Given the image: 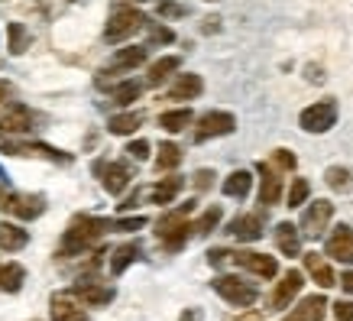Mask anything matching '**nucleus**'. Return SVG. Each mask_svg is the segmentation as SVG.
<instances>
[{
	"label": "nucleus",
	"instance_id": "4be33fe9",
	"mask_svg": "<svg viewBox=\"0 0 353 321\" xmlns=\"http://www.w3.org/2000/svg\"><path fill=\"white\" fill-rule=\"evenodd\" d=\"M204 91L201 75H179V81L169 88V101H194Z\"/></svg>",
	"mask_w": 353,
	"mask_h": 321
},
{
	"label": "nucleus",
	"instance_id": "39448f33",
	"mask_svg": "<svg viewBox=\"0 0 353 321\" xmlns=\"http://www.w3.org/2000/svg\"><path fill=\"white\" fill-rule=\"evenodd\" d=\"M211 286H214L217 295L224 302H230L234 309H250V305L259 299L256 286H253V282H243L240 276H217Z\"/></svg>",
	"mask_w": 353,
	"mask_h": 321
},
{
	"label": "nucleus",
	"instance_id": "412c9836",
	"mask_svg": "<svg viewBox=\"0 0 353 321\" xmlns=\"http://www.w3.org/2000/svg\"><path fill=\"white\" fill-rule=\"evenodd\" d=\"M305 269H308L311 279H314L321 289H331V286H337V276H334V269L327 266V260H324L321 253H305Z\"/></svg>",
	"mask_w": 353,
	"mask_h": 321
},
{
	"label": "nucleus",
	"instance_id": "a18cd8bd",
	"mask_svg": "<svg viewBox=\"0 0 353 321\" xmlns=\"http://www.w3.org/2000/svg\"><path fill=\"white\" fill-rule=\"evenodd\" d=\"M185 7L182 3H159V17H165V20H172V17H185Z\"/></svg>",
	"mask_w": 353,
	"mask_h": 321
},
{
	"label": "nucleus",
	"instance_id": "de8ad7c7",
	"mask_svg": "<svg viewBox=\"0 0 353 321\" xmlns=\"http://www.w3.org/2000/svg\"><path fill=\"white\" fill-rule=\"evenodd\" d=\"M201 318H204L201 309H185V311H182V318H179V321H201Z\"/></svg>",
	"mask_w": 353,
	"mask_h": 321
},
{
	"label": "nucleus",
	"instance_id": "3c124183",
	"mask_svg": "<svg viewBox=\"0 0 353 321\" xmlns=\"http://www.w3.org/2000/svg\"><path fill=\"white\" fill-rule=\"evenodd\" d=\"M7 97H10V85H7V81H0V101H7Z\"/></svg>",
	"mask_w": 353,
	"mask_h": 321
},
{
	"label": "nucleus",
	"instance_id": "09e8293b",
	"mask_svg": "<svg viewBox=\"0 0 353 321\" xmlns=\"http://www.w3.org/2000/svg\"><path fill=\"white\" fill-rule=\"evenodd\" d=\"M341 286H343V292H350L353 295V269H347V273L341 276Z\"/></svg>",
	"mask_w": 353,
	"mask_h": 321
},
{
	"label": "nucleus",
	"instance_id": "aec40b11",
	"mask_svg": "<svg viewBox=\"0 0 353 321\" xmlns=\"http://www.w3.org/2000/svg\"><path fill=\"white\" fill-rule=\"evenodd\" d=\"M272 237H276V246L285 253V257H299V253H301V234H299V227H295V224L282 221V224H276Z\"/></svg>",
	"mask_w": 353,
	"mask_h": 321
},
{
	"label": "nucleus",
	"instance_id": "cd10ccee",
	"mask_svg": "<svg viewBox=\"0 0 353 321\" xmlns=\"http://www.w3.org/2000/svg\"><path fill=\"white\" fill-rule=\"evenodd\" d=\"M30 244V234L17 224H0V250H7V253H17L23 246Z\"/></svg>",
	"mask_w": 353,
	"mask_h": 321
},
{
	"label": "nucleus",
	"instance_id": "a19ab883",
	"mask_svg": "<svg viewBox=\"0 0 353 321\" xmlns=\"http://www.w3.org/2000/svg\"><path fill=\"white\" fill-rule=\"evenodd\" d=\"M175 39V32L169 30V26H150V43H172Z\"/></svg>",
	"mask_w": 353,
	"mask_h": 321
},
{
	"label": "nucleus",
	"instance_id": "7ed1b4c3",
	"mask_svg": "<svg viewBox=\"0 0 353 321\" xmlns=\"http://www.w3.org/2000/svg\"><path fill=\"white\" fill-rule=\"evenodd\" d=\"M146 17L139 10H133V7H120V10L110 13L108 26H104V43H123V39H130L133 32H139L143 26H146Z\"/></svg>",
	"mask_w": 353,
	"mask_h": 321
},
{
	"label": "nucleus",
	"instance_id": "1a4fd4ad",
	"mask_svg": "<svg viewBox=\"0 0 353 321\" xmlns=\"http://www.w3.org/2000/svg\"><path fill=\"white\" fill-rule=\"evenodd\" d=\"M234 263L246 273H253L259 279H276L279 276V260L269 257V253H256V250H240L234 253Z\"/></svg>",
	"mask_w": 353,
	"mask_h": 321
},
{
	"label": "nucleus",
	"instance_id": "37998d69",
	"mask_svg": "<svg viewBox=\"0 0 353 321\" xmlns=\"http://www.w3.org/2000/svg\"><path fill=\"white\" fill-rule=\"evenodd\" d=\"M334 318L337 321H353V302L341 299L337 305H334Z\"/></svg>",
	"mask_w": 353,
	"mask_h": 321
},
{
	"label": "nucleus",
	"instance_id": "b1692460",
	"mask_svg": "<svg viewBox=\"0 0 353 321\" xmlns=\"http://www.w3.org/2000/svg\"><path fill=\"white\" fill-rule=\"evenodd\" d=\"M182 185H185V179H179V175L159 179V182L152 185V192H150L152 204H172V202H175V195L182 192Z\"/></svg>",
	"mask_w": 353,
	"mask_h": 321
},
{
	"label": "nucleus",
	"instance_id": "c756f323",
	"mask_svg": "<svg viewBox=\"0 0 353 321\" xmlns=\"http://www.w3.org/2000/svg\"><path fill=\"white\" fill-rule=\"evenodd\" d=\"M139 260V244H123L114 250V257H110V273L114 276H120L123 269L130 266V263H137Z\"/></svg>",
	"mask_w": 353,
	"mask_h": 321
},
{
	"label": "nucleus",
	"instance_id": "f3484780",
	"mask_svg": "<svg viewBox=\"0 0 353 321\" xmlns=\"http://www.w3.org/2000/svg\"><path fill=\"white\" fill-rule=\"evenodd\" d=\"M72 295L81 305H88V309H104L108 302H114V289L101 286V282H78L75 289H72Z\"/></svg>",
	"mask_w": 353,
	"mask_h": 321
},
{
	"label": "nucleus",
	"instance_id": "4468645a",
	"mask_svg": "<svg viewBox=\"0 0 353 321\" xmlns=\"http://www.w3.org/2000/svg\"><path fill=\"white\" fill-rule=\"evenodd\" d=\"M227 234L240 240V244H253L263 237V214H240L227 224Z\"/></svg>",
	"mask_w": 353,
	"mask_h": 321
},
{
	"label": "nucleus",
	"instance_id": "f8f14e48",
	"mask_svg": "<svg viewBox=\"0 0 353 321\" xmlns=\"http://www.w3.org/2000/svg\"><path fill=\"white\" fill-rule=\"evenodd\" d=\"M94 172L101 175V185H104L110 195H120L130 185V179H133L127 162H97Z\"/></svg>",
	"mask_w": 353,
	"mask_h": 321
},
{
	"label": "nucleus",
	"instance_id": "473e14b6",
	"mask_svg": "<svg viewBox=\"0 0 353 321\" xmlns=\"http://www.w3.org/2000/svg\"><path fill=\"white\" fill-rule=\"evenodd\" d=\"M182 162V150L175 143H162L159 146V156H156V172H169Z\"/></svg>",
	"mask_w": 353,
	"mask_h": 321
},
{
	"label": "nucleus",
	"instance_id": "6e6552de",
	"mask_svg": "<svg viewBox=\"0 0 353 321\" xmlns=\"http://www.w3.org/2000/svg\"><path fill=\"white\" fill-rule=\"evenodd\" d=\"M331 217H334V204L327 202V198L311 202L308 208H305V214H301V234L321 237L324 231H327V224H331Z\"/></svg>",
	"mask_w": 353,
	"mask_h": 321
},
{
	"label": "nucleus",
	"instance_id": "4c0bfd02",
	"mask_svg": "<svg viewBox=\"0 0 353 321\" xmlns=\"http://www.w3.org/2000/svg\"><path fill=\"white\" fill-rule=\"evenodd\" d=\"M272 166H276L279 172H292L299 166V159H295V153H289V150H276L272 153Z\"/></svg>",
	"mask_w": 353,
	"mask_h": 321
},
{
	"label": "nucleus",
	"instance_id": "49530a36",
	"mask_svg": "<svg viewBox=\"0 0 353 321\" xmlns=\"http://www.w3.org/2000/svg\"><path fill=\"white\" fill-rule=\"evenodd\" d=\"M217 30H221V17H208L204 26H201V32H217Z\"/></svg>",
	"mask_w": 353,
	"mask_h": 321
},
{
	"label": "nucleus",
	"instance_id": "ea45409f",
	"mask_svg": "<svg viewBox=\"0 0 353 321\" xmlns=\"http://www.w3.org/2000/svg\"><path fill=\"white\" fill-rule=\"evenodd\" d=\"M139 227H146V217L143 214H137V217H120V221H114V231H139Z\"/></svg>",
	"mask_w": 353,
	"mask_h": 321
},
{
	"label": "nucleus",
	"instance_id": "f03ea898",
	"mask_svg": "<svg viewBox=\"0 0 353 321\" xmlns=\"http://www.w3.org/2000/svg\"><path fill=\"white\" fill-rule=\"evenodd\" d=\"M192 211H194V202H185L182 208L162 214L159 221H156V237L162 240L165 250H179V246L188 240V234L194 231V224H188V214Z\"/></svg>",
	"mask_w": 353,
	"mask_h": 321
},
{
	"label": "nucleus",
	"instance_id": "6ab92c4d",
	"mask_svg": "<svg viewBox=\"0 0 353 321\" xmlns=\"http://www.w3.org/2000/svg\"><path fill=\"white\" fill-rule=\"evenodd\" d=\"M49 318L52 321H88V315L81 311L75 295H52V302H49Z\"/></svg>",
	"mask_w": 353,
	"mask_h": 321
},
{
	"label": "nucleus",
	"instance_id": "72a5a7b5",
	"mask_svg": "<svg viewBox=\"0 0 353 321\" xmlns=\"http://www.w3.org/2000/svg\"><path fill=\"white\" fill-rule=\"evenodd\" d=\"M221 217H224V211H221V204H211L208 211L194 221V234H201V237H208L211 231H214L217 224H221Z\"/></svg>",
	"mask_w": 353,
	"mask_h": 321
},
{
	"label": "nucleus",
	"instance_id": "f257e3e1",
	"mask_svg": "<svg viewBox=\"0 0 353 321\" xmlns=\"http://www.w3.org/2000/svg\"><path fill=\"white\" fill-rule=\"evenodd\" d=\"M108 231H114V221H108V217H91V214H81V217H75L72 224H68V231H65L62 237V257H75V253H85L91 244H97L101 237L108 234Z\"/></svg>",
	"mask_w": 353,
	"mask_h": 321
},
{
	"label": "nucleus",
	"instance_id": "a878e982",
	"mask_svg": "<svg viewBox=\"0 0 353 321\" xmlns=\"http://www.w3.org/2000/svg\"><path fill=\"white\" fill-rule=\"evenodd\" d=\"M159 127L165 130V133H182L185 127H192V110H188V107L162 110V114H159Z\"/></svg>",
	"mask_w": 353,
	"mask_h": 321
},
{
	"label": "nucleus",
	"instance_id": "79ce46f5",
	"mask_svg": "<svg viewBox=\"0 0 353 321\" xmlns=\"http://www.w3.org/2000/svg\"><path fill=\"white\" fill-rule=\"evenodd\" d=\"M211 185H214V172H211V169H198V172H194V188H198V192L211 188Z\"/></svg>",
	"mask_w": 353,
	"mask_h": 321
},
{
	"label": "nucleus",
	"instance_id": "e433bc0d",
	"mask_svg": "<svg viewBox=\"0 0 353 321\" xmlns=\"http://www.w3.org/2000/svg\"><path fill=\"white\" fill-rule=\"evenodd\" d=\"M308 195H311L308 179H292V185H289V208H301V204L308 202Z\"/></svg>",
	"mask_w": 353,
	"mask_h": 321
},
{
	"label": "nucleus",
	"instance_id": "c03bdc74",
	"mask_svg": "<svg viewBox=\"0 0 353 321\" xmlns=\"http://www.w3.org/2000/svg\"><path fill=\"white\" fill-rule=\"evenodd\" d=\"M227 260H234L230 250H221V246H217V250H208V263H211V266H224Z\"/></svg>",
	"mask_w": 353,
	"mask_h": 321
},
{
	"label": "nucleus",
	"instance_id": "dca6fc26",
	"mask_svg": "<svg viewBox=\"0 0 353 321\" xmlns=\"http://www.w3.org/2000/svg\"><path fill=\"white\" fill-rule=\"evenodd\" d=\"M259 175H263V182H259V204H279L282 198V179H279V169L272 162H259Z\"/></svg>",
	"mask_w": 353,
	"mask_h": 321
},
{
	"label": "nucleus",
	"instance_id": "2eb2a0df",
	"mask_svg": "<svg viewBox=\"0 0 353 321\" xmlns=\"http://www.w3.org/2000/svg\"><path fill=\"white\" fill-rule=\"evenodd\" d=\"M324 253L331 260H341V263H353V231L347 224L334 227V234L327 237L324 244Z\"/></svg>",
	"mask_w": 353,
	"mask_h": 321
},
{
	"label": "nucleus",
	"instance_id": "c85d7f7f",
	"mask_svg": "<svg viewBox=\"0 0 353 321\" xmlns=\"http://www.w3.org/2000/svg\"><path fill=\"white\" fill-rule=\"evenodd\" d=\"M179 65H182V59H179V55H162L159 62L150 65V75H146V81H150V85H162V81H165V78L179 68Z\"/></svg>",
	"mask_w": 353,
	"mask_h": 321
},
{
	"label": "nucleus",
	"instance_id": "20e7f679",
	"mask_svg": "<svg viewBox=\"0 0 353 321\" xmlns=\"http://www.w3.org/2000/svg\"><path fill=\"white\" fill-rule=\"evenodd\" d=\"M337 124V101L334 97H324V101H314L299 114V127L305 133H327V130Z\"/></svg>",
	"mask_w": 353,
	"mask_h": 321
},
{
	"label": "nucleus",
	"instance_id": "423d86ee",
	"mask_svg": "<svg viewBox=\"0 0 353 321\" xmlns=\"http://www.w3.org/2000/svg\"><path fill=\"white\" fill-rule=\"evenodd\" d=\"M0 211L17 214L23 221H36L46 211V198L43 195H23V192H10V188H0Z\"/></svg>",
	"mask_w": 353,
	"mask_h": 321
},
{
	"label": "nucleus",
	"instance_id": "ddd939ff",
	"mask_svg": "<svg viewBox=\"0 0 353 321\" xmlns=\"http://www.w3.org/2000/svg\"><path fill=\"white\" fill-rule=\"evenodd\" d=\"M32 130V114L30 107L10 104L0 114V137H13V133H30Z\"/></svg>",
	"mask_w": 353,
	"mask_h": 321
},
{
	"label": "nucleus",
	"instance_id": "393cba45",
	"mask_svg": "<svg viewBox=\"0 0 353 321\" xmlns=\"http://www.w3.org/2000/svg\"><path fill=\"white\" fill-rule=\"evenodd\" d=\"M139 124H143V114L139 110H127V114H114L108 120V130L114 137H130V133H137Z\"/></svg>",
	"mask_w": 353,
	"mask_h": 321
},
{
	"label": "nucleus",
	"instance_id": "9b49d317",
	"mask_svg": "<svg viewBox=\"0 0 353 321\" xmlns=\"http://www.w3.org/2000/svg\"><path fill=\"white\" fill-rule=\"evenodd\" d=\"M0 150L10 153V156H43V159L62 162V166H68V162H72V156H68V153L52 150V146H46V143H10V139H0Z\"/></svg>",
	"mask_w": 353,
	"mask_h": 321
},
{
	"label": "nucleus",
	"instance_id": "a211bd4d",
	"mask_svg": "<svg viewBox=\"0 0 353 321\" xmlns=\"http://www.w3.org/2000/svg\"><path fill=\"white\" fill-rule=\"evenodd\" d=\"M324 311H327V299H324V295H308V299H301L282 321H321Z\"/></svg>",
	"mask_w": 353,
	"mask_h": 321
},
{
	"label": "nucleus",
	"instance_id": "c9c22d12",
	"mask_svg": "<svg viewBox=\"0 0 353 321\" xmlns=\"http://www.w3.org/2000/svg\"><path fill=\"white\" fill-rule=\"evenodd\" d=\"M324 182L331 185L334 192H347V188H350V169H343V166H331V169L324 172Z\"/></svg>",
	"mask_w": 353,
	"mask_h": 321
},
{
	"label": "nucleus",
	"instance_id": "0eeeda50",
	"mask_svg": "<svg viewBox=\"0 0 353 321\" xmlns=\"http://www.w3.org/2000/svg\"><path fill=\"white\" fill-rule=\"evenodd\" d=\"M236 130V117L230 110H208L201 120H198V127H194V143H208V139L214 137H227V133H234Z\"/></svg>",
	"mask_w": 353,
	"mask_h": 321
},
{
	"label": "nucleus",
	"instance_id": "f704fd0d",
	"mask_svg": "<svg viewBox=\"0 0 353 321\" xmlns=\"http://www.w3.org/2000/svg\"><path fill=\"white\" fill-rule=\"evenodd\" d=\"M139 95H143V85H139V81H123V85L114 88V95L110 97H114V104L127 107V104H133Z\"/></svg>",
	"mask_w": 353,
	"mask_h": 321
},
{
	"label": "nucleus",
	"instance_id": "603ef678",
	"mask_svg": "<svg viewBox=\"0 0 353 321\" xmlns=\"http://www.w3.org/2000/svg\"><path fill=\"white\" fill-rule=\"evenodd\" d=\"M133 3H150V0H133Z\"/></svg>",
	"mask_w": 353,
	"mask_h": 321
},
{
	"label": "nucleus",
	"instance_id": "9d476101",
	"mask_svg": "<svg viewBox=\"0 0 353 321\" xmlns=\"http://www.w3.org/2000/svg\"><path fill=\"white\" fill-rule=\"evenodd\" d=\"M301 286H305V276H301L299 269H289V273H285V276L276 282L272 295H269V309H272V311L289 309L292 302H295V295L301 292Z\"/></svg>",
	"mask_w": 353,
	"mask_h": 321
},
{
	"label": "nucleus",
	"instance_id": "8fccbe9b",
	"mask_svg": "<svg viewBox=\"0 0 353 321\" xmlns=\"http://www.w3.org/2000/svg\"><path fill=\"white\" fill-rule=\"evenodd\" d=\"M227 321H263L259 311H243V315H236V318H227Z\"/></svg>",
	"mask_w": 353,
	"mask_h": 321
},
{
	"label": "nucleus",
	"instance_id": "2f4dec72",
	"mask_svg": "<svg viewBox=\"0 0 353 321\" xmlns=\"http://www.w3.org/2000/svg\"><path fill=\"white\" fill-rule=\"evenodd\" d=\"M7 49L10 55H23L30 49V32L23 23H7Z\"/></svg>",
	"mask_w": 353,
	"mask_h": 321
},
{
	"label": "nucleus",
	"instance_id": "58836bf2",
	"mask_svg": "<svg viewBox=\"0 0 353 321\" xmlns=\"http://www.w3.org/2000/svg\"><path fill=\"white\" fill-rule=\"evenodd\" d=\"M127 153L137 162H146V159H150V143H146V139H130V143H127Z\"/></svg>",
	"mask_w": 353,
	"mask_h": 321
},
{
	"label": "nucleus",
	"instance_id": "5701e85b",
	"mask_svg": "<svg viewBox=\"0 0 353 321\" xmlns=\"http://www.w3.org/2000/svg\"><path fill=\"white\" fill-rule=\"evenodd\" d=\"M221 188H224L227 198H246V195H250V188H253V175H250L246 169H234L224 179V185H221Z\"/></svg>",
	"mask_w": 353,
	"mask_h": 321
},
{
	"label": "nucleus",
	"instance_id": "7c9ffc66",
	"mask_svg": "<svg viewBox=\"0 0 353 321\" xmlns=\"http://www.w3.org/2000/svg\"><path fill=\"white\" fill-rule=\"evenodd\" d=\"M146 62V46H130V49H120L114 55V72H123V68H137V65Z\"/></svg>",
	"mask_w": 353,
	"mask_h": 321
},
{
	"label": "nucleus",
	"instance_id": "bb28decb",
	"mask_svg": "<svg viewBox=\"0 0 353 321\" xmlns=\"http://www.w3.org/2000/svg\"><path fill=\"white\" fill-rule=\"evenodd\" d=\"M26 282V269L20 263H0V292H20Z\"/></svg>",
	"mask_w": 353,
	"mask_h": 321
}]
</instances>
